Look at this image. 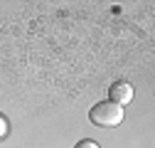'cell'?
<instances>
[{
	"mask_svg": "<svg viewBox=\"0 0 155 148\" xmlns=\"http://www.w3.org/2000/svg\"><path fill=\"white\" fill-rule=\"evenodd\" d=\"M108 101H111V104H118V106L123 109L126 104L133 101V86H130L128 82H113V84L108 86Z\"/></svg>",
	"mask_w": 155,
	"mask_h": 148,
	"instance_id": "7a4b0ae2",
	"label": "cell"
},
{
	"mask_svg": "<svg viewBox=\"0 0 155 148\" xmlns=\"http://www.w3.org/2000/svg\"><path fill=\"white\" fill-rule=\"evenodd\" d=\"M89 121L94 126H104V128H113V126H121L123 121V109L118 104H111V101H101V104H94L89 111Z\"/></svg>",
	"mask_w": 155,
	"mask_h": 148,
	"instance_id": "6da1fadb",
	"label": "cell"
},
{
	"mask_svg": "<svg viewBox=\"0 0 155 148\" xmlns=\"http://www.w3.org/2000/svg\"><path fill=\"white\" fill-rule=\"evenodd\" d=\"M8 136V121H5V116H0V138H5Z\"/></svg>",
	"mask_w": 155,
	"mask_h": 148,
	"instance_id": "277c9868",
	"label": "cell"
},
{
	"mask_svg": "<svg viewBox=\"0 0 155 148\" xmlns=\"http://www.w3.org/2000/svg\"><path fill=\"white\" fill-rule=\"evenodd\" d=\"M74 148H101V146L96 143V141H91V138H84V141H79V143H76Z\"/></svg>",
	"mask_w": 155,
	"mask_h": 148,
	"instance_id": "3957f363",
	"label": "cell"
}]
</instances>
